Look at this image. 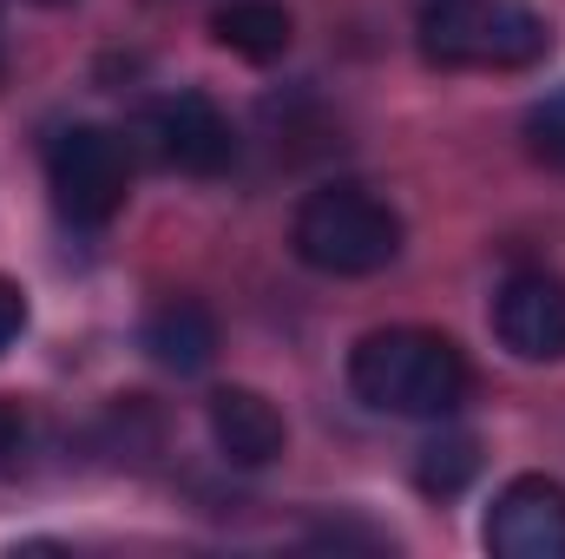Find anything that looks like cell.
<instances>
[{
	"instance_id": "cell-9",
	"label": "cell",
	"mask_w": 565,
	"mask_h": 559,
	"mask_svg": "<svg viewBox=\"0 0 565 559\" xmlns=\"http://www.w3.org/2000/svg\"><path fill=\"white\" fill-rule=\"evenodd\" d=\"M145 349L158 369L171 376H198L217 362V316L198 303V296H171L145 316Z\"/></svg>"
},
{
	"instance_id": "cell-4",
	"label": "cell",
	"mask_w": 565,
	"mask_h": 559,
	"mask_svg": "<svg viewBox=\"0 0 565 559\" xmlns=\"http://www.w3.org/2000/svg\"><path fill=\"white\" fill-rule=\"evenodd\" d=\"M46 184H53V204L66 224L79 231H99L126 211V191H132V151L119 133L106 126H66L46 145Z\"/></svg>"
},
{
	"instance_id": "cell-6",
	"label": "cell",
	"mask_w": 565,
	"mask_h": 559,
	"mask_svg": "<svg viewBox=\"0 0 565 559\" xmlns=\"http://www.w3.org/2000/svg\"><path fill=\"white\" fill-rule=\"evenodd\" d=\"M145 139H151V151L171 171H191V178H217L237 158L231 119L204 93H164V99H151L145 106Z\"/></svg>"
},
{
	"instance_id": "cell-2",
	"label": "cell",
	"mask_w": 565,
	"mask_h": 559,
	"mask_svg": "<svg viewBox=\"0 0 565 559\" xmlns=\"http://www.w3.org/2000/svg\"><path fill=\"white\" fill-rule=\"evenodd\" d=\"M415 40L440 73H526L553 53V27L526 0H427Z\"/></svg>"
},
{
	"instance_id": "cell-3",
	"label": "cell",
	"mask_w": 565,
	"mask_h": 559,
	"mask_svg": "<svg viewBox=\"0 0 565 559\" xmlns=\"http://www.w3.org/2000/svg\"><path fill=\"white\" fill-rule=\"evenodd\" d=\"M402 211L369 184H322L289 218V251L316 277H375L402 257Z\"/></svg>"
},
{
	"instance_id": "cell-5",
	"label": "cell",
	"mask_w": 565,
	"mask_h": 559,
	"mask_svg": "<svg viewBox=\"0 0 565 559\" xmlns=\"http://www.w3.org/2000/svg\"><path fill=\"white\" fill-rule=\"evenodd\" d=\"M493 559H565V487L553 474H513L487 507Z\"/></svg>"
},
{
	"instance_id": "cell-1",
	"label": "cell",
	"mask_w": 565,
	"mask_h": 559,
	"mask_svg": "<svg viewBox=\"0 0 565 559\" xmlns=\"http://www.w3.org/2000/svg\"><path fill=\"white\" fill-rule=\"evenodd\" d=\"M349 389H355V402H369L375 415L447 421L467 402L473 369H467V356H460L454 336L395 323V329H369V336L349 349Z\"/></svg>"
},
{
	"instance_id": "cell-8",
	"label": "cell",
	"mask_w": 565,
	"mask_h": 559,
	"mask_svg": "<svg viewBox=\"0 0 565 559\" xmlns=\"http://www.w3.org/2000/svg\"><path fill=\"white\" fill-rule=\"evenodd\" d=\"M204 421H211V441L231 467H270L282 447H289V428H282L277 402L257 395V389H217L204 402Z\"/></svg>"
},
{
	"instance_id": "cell-7",
	"label": "cell",
	"mask_w": 565,
	"mask_h": 559,
	"mask_svg": "<svg viewBox=\"0 0 565 559\" xmlns=\"http://www.w3.org/2000/svg\"><path fill=\"white\" fill-rule=\"evenodd\" d=\"M493 336L520 362H559L565 356V283L546 271H513L493 289Z\"/></svg>"
},
{
	"instance_id": "cell-11",
	"label": "cell",
	"mask_w": 565,
	"mask_h": 559,
	"mask_svg": "<svg viewBox=\"0 0 565 559\" xmlns=\"http://www.w3.org/2000/svg\"><path fill=\"white\" fill-rule=\"evenodd\" d=\"M473 474H480V441L473 434H434L422 447V461H415V487H422L427 500H454V494H467L473 487Z\"/></svg>"
},
{
	"instance_id": "cell-12",
	"label": "cell",
	"mask_w": 565,
	"mask_h": 559,
	"mask_svg": "<svg viewBox=\"0 0 565 559\" xmlns=\"http://www.w3.org/2000/svg\"><path fill=\"white\" fill-rule=\"evenodd\" d=\"M526 145H533V158H540V165L565 171V86H559V93H546V99L526 113Z\"/></svg>"
},
{
	"instance_id": "cell-15",
	"label": "cell",
	"mask_w": 565,
	"mask_h": 559,
	"mask_svg": "<svg viewBox=\"0 0 565 559\" xmlns=\"http://www.w3.org/2000/svg\"><path fill=\"white\" fill-rule=\"evenodd\" d=\"M40 7H66V0H40Z\"/></svg>"
},
{
	"instance_id": "cell-10",
	"label": "cell",
	"mask_w": 565,
	"mask_h": 559,
	"mask_svg": "<svg viewBox=\"0 0 565 559\" xmlns=\"http://www.w3.org/2000/svg\"><path fill=\"white\" fill-rule=\"evenodd\" d=\"M211 40L224 53H237L244 66H277L289 53V40H296V20H289L282 0H224L211 13Z\"/></svg>"
},
{
	"instance_id": "cell-13",
	"label": "cell",
	"mask_w": 565,
	"mask_h": 559,
	"mask_svg": "<svg viewBox=\"0 0 565 559\" xmlns=\"http://www.w3.org/2000/svg\"><path fill=\"white\" fill-rule=\"evenodd\" d=\"M26 447H33V421H26V409L13 395H0V474H20Z\"/></svg>"
},
{
	"instance_id": "cell-14",
	"label": "cell",
	"mask_w": 565,
	"mask_h": 559,
	"mask_svg": "<svg viewBox=\"0 0 565 559\" xmlns=\"http://www.w3.org/2000/svg\"><path fill=\"white\" fill-rule=\"evenodd\" d=\"M20 329H26V296H20V283L0 277V356L20 342Z\"/></svg>"
}]
</instances>
